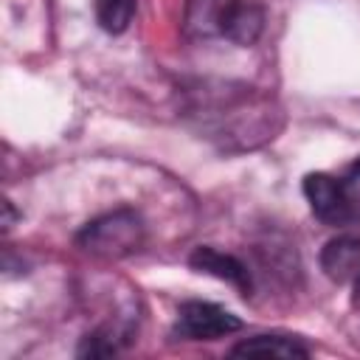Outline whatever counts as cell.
<instances>
[{
    "instance_id": "obj_10",
    "label": "cell",
    "mask_w": 360,
    "mask_h": 360,
    "mask_svg": "<svg viewBox=\"0 0 360 360\" xmlns=\"http://www.w3.org/2000/svg\"><path fill=\"white\" fill-rule=\"evenodd\" d=\"M354 301L360 304V273H357V278H354Z\"/></svg>"
},
{
    "instance_id": "obj_9",
    "label": "cell",
    "mask_w": 360,
    "mask_h": 360,
    "mask_svg": "<svg viewBox=\"0 0 360 360\" xmlns=\"http://www.w3.org/2000/svg\"><path fill=\"white\" fill-rule=\"evenodd\" d=\"M3 208H6V219H3V228L8 231V228H11V222H14V211H11V202H8V200L3 202Z\"/></svg>"
},
{
    "instance_id": "obj_8",
    "label": "cell",
    "mask_w": 360,
    "mask_h": 360,
    "mask_svg": "<svg viewBox=\"0 0 360 360\" xmlns=\"http://www.w3.org/2000/svg\"><path fill=\"white\" fill-rule=\"evenodd\" d=\"M135 0H96V20L107 34H121L132 22Z\"/></svg>"
},
{
    "instance_id": "obj_3",
    "label": "cell",
    "mask_w": 360,
    "mask_h": 360,
    "mask_svg": "<svg viewBox=\"0 0 360 360\" xmlns=\"http://www.w3.org/2000/svg\"><path fill=\"white\" fill-rule=\"evenodd\" d=\"M76 242H79V248H84L93 256L121 259V256L135 253L143 245V222L135 211L118 208V211H110V214L87 222L79 231Z\"/></svg>"
},
{
    "instance_id": "obj_7",
    "label": "cell",
    "mask_w": 360,
    "mask_h": 360,
    "mask_svg": "<svg viewBox=\"0 0 360 360\" xmlns=\"http://www.w3.org/2000/svg\"><path fill=\"white\" fill-rule=\"evenodd\" d=\"M231 354H273V357H309V349L284 335H256L245 338L239 346L231 349Z\"/></svg>"
},
{
    "instance_id": "obj_5",
    "label": "cell",
    "mask_w": 360,
    "mask_h": 360,
    "mask_svg": "<svg viewBox=\"0 0 360 360\" xmlns=\"http://www.w3.org/2000/svg\"><path fill=\"white\" fill-rule=\"evenodd\" d=\"M188 262H191L194 270L208 273V276H217V278L233 284L242 295H250V287H253V284H250V273H248V267H245L236 256L222 253V250H217V248H211V245H202V248H197V250L191 253Z\"/></svg>"
},
{
    "instance_id": "obj_1",
    "label": "cell",
    "mask_w": 360,
    "mask_h": 360,
    "mask_svg": "<svg viewBox=\"0 0 360 360\" xmlns=\"http://www.w3.org/2000/svg\"><path fill=\"white\" fill-rule=\"evenodd\" d=\"M267 11L259 0H188L186 34L191 39H222L253 45L264 31Z\"/></svg>"
},
{
    "instance_id": "obj_6",
    "label": "cell",
    "mask_w": 360,
    "mask_h": 360,
    "mask_svg": "<svg viewBox=\"0 0 360 360\" xmlns=\"http://www.w3.org/2000/svg\"><path fill=\"white\" fill-rule=\"evenodd\" d=\"M321 262H323L326 276L335 281H346L349 276L357 278V273H360V236H340V239L329 242Z\"/></svg>"
},
{
    "instance_id": "obj_2",
    "label": "cell",
    "mask_w": 360,
    "mask_h": 360,
    "mask_svg": "<svg viewBox=\"0 0 360 360\" xmlns=\"http://www.w3.org/2000/svg\"><path fill=\"white\" fill-rule=\"evenodd\" d=\"M304 197L312 214L335 228L360 222V158L352 160L340 174L312 172L304 177Z\"/></svg>"
},
{
    "instance_id": "obj_4",
    "label": "cell",
    "mask_w": 360,
    "mask_h": 360,
    "mask_svg": "<svg viewBox=\"0 0 360 360\" xmlns=\"http://www.w3.org/2000/svg\"><path fill=\"white\" fill-rule=\"evenodd\" d=\"M239 329L242 321L225 307L211 301H186L174 321V335L186 340H217Z\"/></svg>"
}]
</instances>
